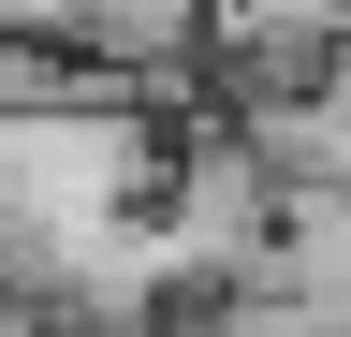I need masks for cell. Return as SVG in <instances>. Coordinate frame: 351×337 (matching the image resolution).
<instances>
[{
    "label": "cell",
    "mask_w": 351,
    "mask_h": 337,
    "mask_svg": "<svg viewBox=\"0 0 351 337\" xmlns=\"http://www.w3.org/2000/svg\"><path fill=\"white\" fill-rule=\"evenodd\" d=\"M205 337H351V308H322V293H278V279H249L234 308H219Z\"/></svg>",
    "instance_id": "cell-1"
},
{
    "label": "cell",
    "mask_w": 351,
    "mask_h": 337,
    "mask_svg": "<svg viewBox=\"0 0 351 337\" xmlns=\"http://www.w3.org/2000/svg\"><path fill=\"white\" fill-rule=\"evenodd\" d=\"M219 15H234L249 45H337V30H351V0H219Z\"/></svg>",
    "instance_id": "cell-2"
}]
</instances>
